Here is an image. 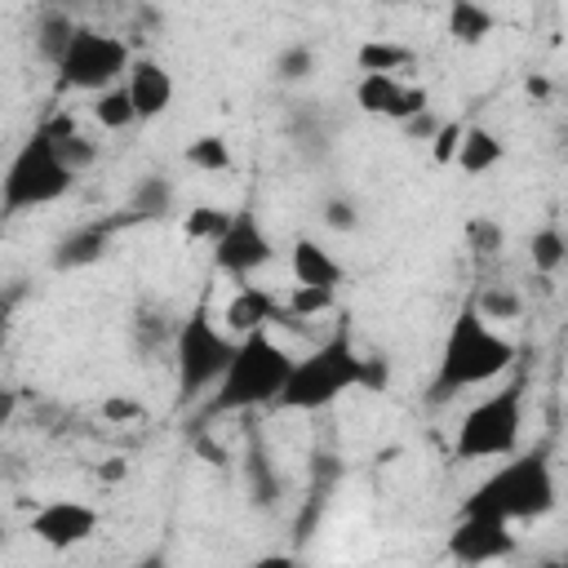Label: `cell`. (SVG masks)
Here are the masks:
<instances>
[{
	"label": "cell",
	"mask_w": 568,
	"mask_h": 568,
	"mask_svg": "<svg viewBox=\"0 0 568 568\" xmlns=\"http://www.w3.org/2000/svg\"><path fill=\"white\" fill-rule=\"evenodd\" d=\"M382 382H386V364L373 355H359L351 342V328L337 324L320 346H311L293 364L275 408L315 413V408H328L333 399H342L346 390H382Z\"/></svg>",
	"instance_id": "1"
},
{
	"label": "cell",
	"mask_w": 568,
	"mask_h": 568,
	"mask_svg": "<svg viewBox=\"0 0 568 568\" xmlns=\"http://www.w3.org/2000/svg\"><path fill=\"white\" fill-rule=\"evenodd\" d=\"M510 364H515V342L506 333H497L475 306H462L439 346V364L430 377V404H448L453 395H462L470 386L497 382Z\"/></svg>",
	"instance_id": "2"
},
{
	"label": "cell",
	"mask_w": 568,
	"mask_h": 568,
	"mask_svg": "<svg viewBox=\"0 0 568 568\" xmlns=\"http://www.w3.org/2000/svg\"><path fill=\"white\" fill-rule=\"evenodd\" d=\"M555 501H559V484H555L550 453H546V448H532V453L506 457L488 479H479V484L470 488V497L462 501V515L519 524V519H541V515H550Z\"/></svg>",
	"instance_id": "3"
},
{
	"label": "cell",
	"mask_w": 568,
	"mask_h": 568,
	"mask_svg": "<svg viewBox=\"0 0 568 568\" xmlns=\"http://www.w3.org/2000/svg\"><path fill=\"white\" fill-rule=\"evenodd\" d=\"M293 355L271 337V333H253L235 346V359L226 368V377L217 382V390L204 404V417H222V413H248L280 399L288 373H293Z\"/></svg>",
	"instance_id": "4"
},
{
	"label": "cell",
	"mask_w": 568,
	"mask_h": 568,
	"mask_svg": "<svg viewBox=\"0 0 568 568\" xmlns=\"http://www.w3.org/2000/svg\"><path fill=\"white\" fill-rule=\"evenodd\" d=\"M235 346L240 342L213 324L209 297H200L173 337V373H178V404L182 408L195 404L200 395L217 390V382L226 377V368L235 359Z\"/></svg>",
	"instance_id": "5"
},
{
	"label": "cell",
	"mask_w": 568,
	"mask_h": 568,
	"mask_svg": "<svg viewBox=\"0 0 568 568\" xmlns=\"http://www.w3.org/2000/svg\"><path fill=\"white\" fill-rule=\"evenodd\" d=\"M519 435H524V377L470 404V413L453 435V453L457 462H493V457L506 462L519 453Z\"/></svg>",
	"instance_id": "6"
},
{
	"label": "cell",
	"mask_w": 568,
	"mask_h": 568,
	"mask_svg": "<svg viewBox=\"0 0 568 568\" xmlns=\"http://www.w3.org/2000/svg\"><path fill=\"white\" fill-rule=\"evenodd\" d=\"M71 182H75V173L62 164L53 138H49L44 129H36V133L13 151L9 169H4L0 204H4L9 217H18V213H27V209H40V204L62 200V195L71 191Z\"/></svg>",
	"instance_id": "7"
},
{
	"label": "cell",
	"mask_w": 568,
	"mask_h": 568,
	"mask_svg": "<svg viewBox=\"0 0 568 568\" xmlns=\"http://www.w3.org/2000/svg\"><path fill=\"white\" fill-rule=\"evenodd\" d=\"M129 67H133V53L120 36H106L98 27H80L75 44L58 62V89H80V93L98 98V93L124 84Z\"/></svg>",
	"instance_id": "8"
},
{
	"label": "cell",
	"mask_w": 568,
	"mask_h": 568,
	"mask_svg": "<svg viewBox=\"0 0 568 568\" xmlns=\"http://www.w3.org/2000/svg\"><path fill=\"white\" fill-rule=\"evenodd\" d=\"M271 257H275V244H271L262 217L253 213V204L235 209L231 231L213 244V266H217L222 275H231V280H248V275L262 271Z\"/></svg>",
	"instance_id": "9"
},
{
	"label": "cell",
	"mask_w": 568,
	"mask_h": 568,
	"mask_svg": "<svg viewBox=\"0 0 568 568\" xmlns=\"http://www.w3.org/2000/svg\"><path fill=\"white\" fill-rule=\"evenodd\" d=\"M519 550V537L501 519H479V515H457L448 532V555L462 568H484L497 559H510Z\"/></svg>",
	"instance_id": "10"
},
{
	"label": "cell",
	"mask_w": 568,
	"mask_h": 568,
	"mask_svg": "<svg viewBox=\"0 0 568 568\" xmlns=\"http://www.w3.org/2000/svg\"><path fill=\"white\" fill-rule=\"evenodd\" d=\"M355 102L364 115H382L395 124H408L413 115L430 111V93L422 84H404L399 75H359L355 80Z\"/></svg>",
	"instance_id": "11"
},
{
	"label": "cell",
	"mask_w": 568,
	"mask_h": 568,
	"mask_svg": "<svg viewBox=\"0 0 568 568\" xmlns=\"http://www.w3.org/2000/svg\"><path fill=\"white\" fill-rule=\"evenodd\" d=\"M31 532H36V541H44L49 550L84 546V541L98 532V510L84 506V501L58 497V501H44V506L31 515Z\"/></svg>",
	"instance_id": "12"
},
{
	"label": "cell",
	"mask_w": 568,
	"mask_h": 568,
	"mask_svg": "<svg viewBox=\"0 0 568 568\" xmlns=\"http://www.w3.org/2000/svg\"><path fill=\"white\" fill-rule=\"evenodd\" d=\"M120 226H129L124 213H120V217H102V222H84V226L67 231V235L53 244V271H80V266H93V262L106 253V244H111V235H115Z\"/></svg>",
	"instance_id": "13"
},
{
	"label": "cell",
	"mask_w": 568,
	"mask_h": 568,
	"mask_svg": "<svg viewBox=\"0 0 568 568\" xmlns=\"http://www.w3.org/2000/svg\"><path fill=\"white\" fill-rule=\"evenodd\" d=\"M124 89H129V98H133V111H138V120H160L164 111H169V102H173V75L164 71V62H155V58H133V67H129V75H124Z\"/></svg>",
	"instance_id": "14"
},
{
	"label": "cell",
	"mask_w": 568,
	"mask_h": 568,
	"mask_svg": "<svg viewBox=\"0 0 568 568\" xmlns=\"http://www.w3.org/2000/svg\"><path fill=\"white\" fill-rule=\"evenodd\" d=\"M280 311H284V306H280L266 288H257V284H240V288L231 293L222 320H226V333H231L235 342H244V337H253V333H266V324H275Z\"/></svg>",
	"instance_id": "15"
},
{
	"label": "cell",
	"mask_w": 568,
	"mask_h": 568,
	"mask_svg": "<svg viewBox=\"0 0 568 568\" xmlns=\"http://www.w3.org/2000/svg\"><path fill=\"white\" fill-rule=\"evenodd\" d=\"M288 271L297 284H311V288H337L342 284V262L311 235H297L293 240V253H288Z\"/></svg>",
	"instance_id": "16"
},
{
	"label": "cell",
	"mask_w": 568,
	"mask_h": 568,
	"mask_svg": "<svg viewBox=\"0 0 568 568\" xmlns=\"http://www.w3.org/2000/svg\"><path fill=\"white\" fill-rule=\"evenodd\" d=\"M31 36H36V53L58 71V62L67 58V49L75 44V36H80V22L67 13V9H58V4H44L40 13H36V27H31Z\"/></svg>",
	"instance_id": "17"
},
{
	"label": "cell",
	"mask_w": 568,
	"mask_h": 568,
	"mask_svg": "<svg viewBox=\"0 0 568 568\" xmlns=\"http://www.w3.org/2000/svg\"><path fill=\"white\" fill-rule=\"evenodd\" d=\"M49 138H53V146H58V155H62V164L80 178L84 169H93V160H98V146L75 129V120L71 115H49L44 124H40Z\"/></svg>",
	"instance_id": "18"
},
{
	"label": "cell",
	"mask_w": 568,
	"mask_h": 568,
	"mask_svg": "<svg viewBox=\"0 0 568 568\" xmlns=\"http://www.w3.org/2000/svg\"><path fill=\"white\" fill-rule=\"evenodd\" d=\"M501 155H506V146H501V138H497L493 129H484V124H466V133H462V151H457V169H462L466 178H479V173L497 169Z\"/></svg>",
	"instance_id": "19"
},
{
	"label": "cell",
	"mask_w": 568,
	"mask_h": 568,
	"mask_svg": "<svg viewBox=\"0 0 568 568\" xmlns=\"http://www.w3.org/2000/svg\"><path fill=\"white\" fill-rule=\"evenodd\" d=\"M173 213V182L151 173L133 186L129 195V209H124V222H164Z\"/></svg>",
	"instance_id": "20"
},
{
	"label": "cell",
	"mask_w": 568,
	"mask_h": 568,
	"mask_svg": "<svg viewBox=\"0 0 568 568\" xmlns=\"http://www.w3.org/2000/svg\"><path fill=\"white\" fill-rule=\"evenodd\" d=\"M355 67L364 75H399L413 67V49L408 44H395V40H364L355 49Z\"/></svg>",
	"instance_id": "21"
},
{
	"label": "cell",
	"mask_w": 568,
	"mask_h": 568,
	"mask_svg": "<svg viewBox=\"0 0 568 568\" xmlns=\"http://www.w3.org/2000/svg\"><path fill=\"white\" fill-rule=\"evenodd\" d=\"M493 27H497L493 9H484L475 0H453L448 4V36L457 44H479L484 36H493Z\"/></svg>",
	"instance_id": "22"
},
{
	"label": "cell",
	"mask_w": 568,
	"mask_h": 568,
	"mask_svg": "<svg viewBox=\"0 0 568 568\" xmlns=\"http://www.w3.org/2000/svg\"><path fill=\"white\" fill-rule=\"evenodd\" d=\"M231 217H235V209L195 204V209L182 213V235H186V240H200V244H217V240L231 231Z\"/></svg>",
	"instance_id": "23"
},
{
	"label": "cell",
	"mask_w": 568,
	"mask_h": 568,
	"mask_svg": "<svg viewBox=\"0 0 568 568\" xmlns=\"http://www.w3.org/2000/svg\"><path fill=\"white\" fill-rule=\"evenodd\" d=\"M244 484H248L253 506H262V510H271V506H275V497H280V479H275L271 457L262 453V444H253V448L244 453Z\"/></svg>",
	"instance_id": "24"
},
{
	"label": "cell",
	"mask_w": 568,
	"mask_h": 568,
	"mask_svg": "<svg viewBox=\"0 0 568 568\" xmlns=\"http://www.w3.org/2000/svg\"><path fill=\"white\" fill-rule=\"evenodd\" d=\"M182 160L191 169H200V173H226L231 169V142L222 133H200V138L186 142Z\"/></svg>",
	"instance_id": "25"
},
{
	"label": "cell",
	"mask_w": 568,
	"mask_h": 568,
	"mask_svg": "<svg viewBox=\"0 0 568 568\" xmlns=\"http://www.w3.org/2000/svg\"><path fill=\"white\" fill-rule=\"evenodd\" d=\"M528 257H532V271H541V275L559 271V266L568 262V231L541 226V231L528 240Z\"/></svg>",
	"instance_id": "26"
},
{
	"label": "cell",
	"mask_w": 568,
	"mask_h": 568,
	"mask_svg": "<svg viewBox=\"0 0 568 568\" xmlns=\"http://www.w3.org/2000/svg\"><path fill=\"white\" fill-rule=\"evenodd\" d=\"M462 235H466V248H470L479 262H488V257H497V253L506 248V231H501V226H497V217H488V213L466 217Z\"/></svg>",
	"instance_id": "27"
},
{
	"label": "cell",
	"mask_w": 568,
	"mask_h": 568,
	"mask_svg": "<svg viewBox=\"0 0 568 568\" xmlns=\"http://www.w3.org/2000/svg\"><path fill=\"white\" fill-rule=\"evenodd\" d=\"M93 120H98L102 129H129V124H138V111H133L129 89L115 84V89L98 93V98H93Z\"/></svg>",
	"instance_id": "28"
},
{
	"label": "cell",
	"mask_w": 568,
	"mask_h": 568,
	"mask_svg": "<svg viewBox=\"0 0 568 568\" xmlns=\"http://www.w3.org/2000/svg\"><path fill=\"white\" fill-rule=\"evenodd\" d=\"M337 306V288H311V284H293V293L284 297V311L293 320H315L328 315Z\"/></svg>",
	"instance_id": "29"
},
{
	"label": "cell",
	"mask_w": 568,
	"mask_h": 568,
	"mask_svg": "<svg viewBox=\"0 0 568 568\" xmlns=\"http://www.w3.org/2000/svg\"><path fill=\"white\" fill-rule=\"evenodd\" d=\"M470 306H475V311H479L488 324H493V320L501 324V320H519V311H524V297H519L515 288H506V284H488V288H484V293H479Z\"/></svg>",
	"instance_id": "30"
},
{
	"label": "cell",
	"mask_w": 568,
	"mask_h": 568,
	"mask_svg": "<svg viewBox=\"0 0 568 568\" xmlns=\"http://www.w3.org/2000/svg\"><path fill=\"white\" fill-rule=\"evenodd\" d=\"M311 71H315V49L311 44H288L275 58V80H284V84H302Z\"/></svg>",
	"instance_id": "31"
},
{
	"label": "cell",
	"mask_w": 568,
	"mask_h": 568,
	"mask_svg": "<svg viewBox=\"0 0 568 568\" xmlns=\"http://www.w3.org/2000/svg\"><path fill=\"white\" fill-rule=\"evenodd\" d=\"M320 217H324V226H333V231H355V226H359V209H355V200H346V195H328V200L320 204Z\"/></svg>",
	"instance_id": "32"
},
{
	"label": "cell",
	"mask_w": 568,
	"mask_h": 568,
	"mask_svg": "<svg viewBox=\"0 0 568 568\" xmlns=\"http://www.w3.org/2000/svg\"><path fill=\"white\" fill-rule=\"evenodd\" d=\"M462 133H466V124H457V120H444V124H439V133H435V142H430V155H435V164H457V151H462Z\"/></svg>",
	"instance_id": "33"
},
{
	"label": "cell",
	"mask_w": 568,
	"mask_h": 568,
	"mask_svg": "<svg viewBox=\"0 0 568 568\" xmlns=\"http://www.w3.org/2000/svg\"><path fill=\"white\" fill-rule=\"evenodd\" d=\"M102 417H106V422H142V417H146V408H142L138 399H124V395H111V399L102 404Z\"/></svg>",
	"instance_id": "34"
},
{
	"label": "cell",
	"mask_w": 568,
	"mask_h": 568,
	"mask_svg": "<svg viewBox=\"0 0 568 568\" xmlns=\"http://www.w3.org/2000/svg\"><path fill=\"white\" fill-rule=\"evenodd\" d=\"M439 124L444 120H435V111H422V115H413L408 124H399L408 138H417V142H435V133H439Z\"/></svg>",
	"instance_id": "35"
},
{
	"label": "cell",
	"mask_w": 568,
	"mask_h": 568,
	"mask_svg": "<svg viewBox=\"0 0 568 568\" xmlns=\"http://www.w3.org/2000/svg\"><path fill=\"white\" fill-rule=\"evenodd\" d=\"M248 568H302V564H297L293 555H280V550H275V555H257Z\"/></svg>",
	"instance_id": "36"
},
{
	"label": "cell",
	"mask_w": 568,
	"mask_h": 568,
	"mask_svg": "<svg viewBox=\"0 0 568 568\" xmlns=\"http://www.w3.org/2000/svg\"><path fill=\"white\" fill-rule=\"evenodd\" d=\"M124 475V462H111V466H102V479H120Z\"/></svg>",
	"instance_id": "37"
},
{
	"label": "cell",
	"mask_w": 568,
	"mask_h": 568,
	"mask_svg": "<svg viewBox=\"0 0 568 568\" xmlns=\"http://www.w3.org/2000/svg\"><path fill=\"white\" fill-rule=\"evenodd\" d=\"M133 568H164V559H160V555H146V559H142V564H133Z\"/></svg>",
	"instance_id": "38"
},
{
	"label": "cell",
	"mask_w": 568,
	"mask_h": 568,
	"mask_svg": "<svg viewBox=\"0 0 568 568\" xmlns=\"http://www.w3.org/2000/svg\"><path fill=\"white\" fill-rule=\"evenodd\" d=\"M550 568H568V546H564V555H559V564H550Z\"/></svg>",
	"instance_id": "39"
}]
</instances>
